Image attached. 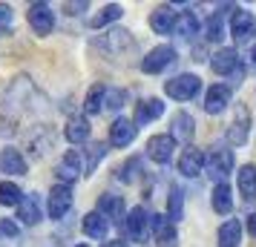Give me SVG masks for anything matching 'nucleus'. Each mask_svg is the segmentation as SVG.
I'll return each instance as SVG.
<instances>
[{"mask_svg": "<svg viewBox=\"0 0 256 247\" xmlns=\"http://www.w3.org/2000/svg\"><path fill=\"white\" fill-rule=\"evenodd\" d=\"M198 89H202V81L196 75H176L170 81H164V92L176 101H190Z\"/></svg>", "mask_w": 256, "mask_h": 247, "instance_id": "f257e3e1", "label": "nucleus"}, {"mask_svg": "<svg viewBox=\"0 0 256 247\" xmlns=\"http://www.w3.org/2000/svg\"><path fill=\"white\" fill-rule=\"evenodd\" d=\"M173 60H176V49L173 46H156V49H150V52L144 55L141 69L147 72V75H158V72H164Z\"/></svg>", "mask_w": 256, "mask_h": 247, "instance_id": "f03ea898", "label": "nucleus"}, {"mask_svg": "<svg viewBox=\"0 0 256 247\" xmlns=\"http://www.w3.org/2000/svg\"><path fill=\"white\" fill-rule=\"evenodd\" d=\"M26 17H29V26L35 29V35H40V37H46L52 32V26H55V14H52V9L46 3H32Z\"/></svg>", "mask_w": 256, "mask_h": 247, "instance_id": "7ed1b4c3", "label": "nucleus"}, {"mask_svg": "<svg viewBox=\"0 0 256 247\" xmlns=\"http://www.w3.org/2000/svg\"><path fill=\"white\" fill-rule=\"evenodd\" d=\"M70 207H72V190H70V184H55L52 193H49V216H52V219H64Z\"/></svg>", "mask_w": 256, "mask_h": 247, "instance_id": "20e7f679", "label": "nucleus"}, {"mask_svg": "<svg viewBox=\"0 0 256 247\" xmlns=\"http://www.w3.org/2000/svg\"><path fill=\"white\" fill-rule=\"evenodd\" d=\"M173 150H176V141L170 135H152L150 141H147V155L156 164H167L173 158Z\"/></svg>", "mask_w": 256, "mask_h": 247, "instance_id": "39448f33", "label": "nucleus"}, {"mask_svg": "<svg viewBox=\"0 0 256 247\" xmlns=\"http://www.w3.org/2000/svg\"><path fill=\"white\" fill-rule=\"evenodd\" d=\"M124 224H127L130 239L144 242V236H147V230H150V213L144 210V207H136V210H130V216L124 219Z\"/></svg>", "mask_w": 256, "mask_h": 247, "instance_id": "423d86ee", "label": "nucleus"}, {"mask_svg": "<svg viewBox=\"0 0 256 247\" xmlns=\"http://www.w3.org/2000/svg\"><path fill=\"white\" fill-rule=\"evenodd\" d=\"M132 141H136V124L127 121V118L112 121V127H110V144L112 147H130Z\"/></svg>", "mask_w": 256, "mask_h": 247, "instance_id": "0eeeda50", "label": "nucleus"}, {"mask_svg": "<svg viewBox=\"0 0 256 247\" xmlns=\"http://www.w3.org/2000/svg\"><path fill=\"white\" fill-rule=\"evenodd\" d=\"M256 29V20L250 12H244V9H236L233 12V20H230V35L236 37V40H248V37L254 35Z\"/></svg>", "mask_w": 256, "mask_h": 247, "instance_id": "6e6552de", "label": "nucleus"}, {"mask_svg": "<svg viewBox=\"0 0 256 247\" xmlns=\"http://www.w3.org/2000/svg\"><path fill=\"white\" fill-rule=\"evenodd\" d=\"M228 104H230V89L222 86V83L210 86L208 98H204V109H208L210 115H222V112L228 109Z\"/></svg>", "mask_w": 256, "mask_h": 247, "instance_id": "1a4fd4ad", "label": "nucleus"}, {"mask_svg": "<svg viewBox=\"0 0 256 247\" xmlns=\"http://www.w3.org/2000/svg\"><path fill=\"white\" fill-rule=\"evenodd\" d=\"M202 164H204V153L196 150V147H187L184 153H182V158H178V173L187 178H193L202 173Z\"/></svg>", "mask_w": 256, "mask_h": 247, "instance_id": "9d476101", "label": "nucleus"}, {"mask_svg": "<svg viewBox=\"0 0 256 247\" xmlns=\"http://www.w3.org/2000/svg\"><path fill=\"white\" fill-rule=\"evenodd\" d=\"M176 20H178V14L170 6H158L150 17V26H152V32H158V35H170V32H176Z\"/></svg>", "mask_w": 256, "mask_h": 247, "instance_id": "9b49d317", "label": "nucleus"}, {"mask_svg": "<svg viewBox=\"0 0 256 247\" xmlns=\"http://www.w3.org/2000/svg\"><path fill=\"white\" fill-rule=\"evenodd\" d=\"M0 170L9 173V176H26V158L14 147H6L0 153Z\"/></svg>", "mask_w": 256, "mask_h": 247, "instance_id": "f8f14e48", "label": "nucleus"}, {"mask_svg": "<svg viewBox=\"0 0 256 247\" xmlns=\"http://www.w3.org/2000/svg\"><path fill=\"white\" fill-rule=\"evenodd\" d=\"M95 213H101L104 219H112V222H124V199L121 196H101V201H98V210Z\"/></svg>", "mask_w": 256, "mask_h": 247, "instance_id": "ddd939ff", "label": "nucleus"}, {"mask_svg": "<svg viewBox=\"0 0 256 247\" xmlns=\"http://www.w3.org/2000/svg\"><path fill=\"white\" fill-rule=\"evenodd\" d=\"M18 219H20L24 224H38L40 222V199H38L35 193H29V196L20 199V204H18Z\"/></svg>", "mask_w": 256, "mask_h": 247, "instance_id": "4468645a", "label": "nucleus"}, {"mask_svg": "<svg viewBox=\"0 0 256 247\" xmlns=\"http://www.w3.org/2000/svg\"><path fill=\"white\" fill-rule=\"evenodd\" d=\"M239 66V55H236V49H219L213 60H210V69L216 72V75H228Z\"/></svg>", "mask_w": 256, "mask_h": 247, "instance_id": "2eb2a0df", "label": "nucleus"}, {"mask_svg": "<svg viewBox=\"0 0 256 247\" xmlns=\"http://www.w3.org/2000/svg\"><path fill=\"white\" fill-rule=\"evenodd\" d=\"M162 112H164L162 101H158V98H147V101H141V104L136 106V121H132V124H150V121H156Z\"/></svg>", "mask_w": 256, "mask_h": 247, "instance_id": "dca6fc26", "label": "nucleus"}, {"mask_svg": "<svg viewBox=\"0 0 256 247\" xmlns=\"http://www.w3.org/2000/svg\"><path fill=\"white\" fill-rule=\"evenodd\" d=\"M58 178L60 181H75V178L81 176V158H78V153L75 150H70V153L60 158V164H58Z\"/></svg>", "mask_w": 256, "mask_h": 247, "instance_id": "f3484780", "label": "nucleus"}, {"mask_svg": "<svg viewBox=\"0 0 256 247\" xmlns=\"http://www.w3.org/2000/svg\"><path fill=\"white\" fill-rule=\"evenodd\" d=\"M208 164H210V173L228 176V173H233V153L230 150H213L208 155Z\"/></svg>", "mask_w": 256, "mask_h": 247, "instance_id": "a211bd4d", "label": "nucleus"}, {"mask_svg": "<svg viewBox=\"0 0 256 247\" xmlns=\"http://www.w3.org/2000/svg\"><path fill=\"white\" fill-rule=\"evenodd\" d=\"M242 242V224L230 219V222H224L219 227V247H239Z\"/></svg>", "mask_w": 256, "mask_h": 247, "instance_id": "6ab92c4d", "label": "nucleus"}, {"mask_svg": "<svg viewBox=\"0 0 256 247\" xmlns=\"http://www.w3.org/2000/svg\"><path fill=\"white\" fill-rule=\"evenodd\" d=\"M106 230H110V224H106V219L101 216V213H86L84 216V233L90 236V239H104Z\"/></svg>", "mask_w": 256, "mask_h": 247, "instance_id": "aec40b11", "label": "nucleus"}, {"mask_svg": "<svg viewBox=\"0 0 256 247\" xmlns=\"http://www.w3.org/2000/svg\"><path fill=\"white\" fill-rule=\"evenodd\" d=\"M150 224H152V230H156L158 247H173L176 245V230H173V224H167V219L156 216V219H150Z\"/></svg>", "mask_w": 256, "mask_h": 247, "instance_id": "412c9836", "label": "nucleus"}, {"mask_svg": "<svg viewBox=\"0 0 256 247\" xmlns=\"http://www.w3.org/2000/svg\"><path fill=\"white\" fill-rule=\"evenodd\" d=\"M193 127H196L193 118L187 115V112H178L176 121H173V135H170V138H173V141H190V138H193Z\"/></svg>", "mask_w": 256, "mask_h": 247, "instance_id": "4be33fe9", "label": "nucleus"}, {"mask_svg": "<svg viewBox=\"0 0 256 247\" xmlns=\"http://www.w3.org/2000/svg\"><path fill=\"white\" fill-rule=\"evenodd\" d=\"M239 193H242L248 201L256 196V167L244 164L242 170H239Z\"/></svg>", "mask_w": 256, "mask_h": 247, "instance_id": "5701e85b", "label": "nucleus"}, {"mask_svg": "<svg viewBox=\"0 0 256 247\" xmlns=\"http://www.w3.org/2000/svg\"><path fill=\"white\" fill-rule=\"evenodd\" d=\"M66 138L72 144H84L90 138V121L86 118H70V124H66Z\"/></svg>", "mask_w": 256, "mask_h": 247, "instance_id": "b1692460", "label": "nucleus"}, {"mask_svg": "<svg viewBox=\"0 0 256 247\" xmlns=\"http://www.w3.org/2000/svg\"><path fill=\"white\" fill-rule=\"evenodd\" d=\"M248 138V109L239 106V121H233L230 130H228V141L230 144H244Z\"/></svg>", "mask_w": 256, "mask_h": 247, "instance_id": "393cba45", "label": "nucleus"}, {"mask_svg": "<svg viewBox=\"0 0 256 247\" xmlns=\"http://www.w3.org/2000/svg\"><path fill=\"white\" fill-rule=\"evenodd\" d=\"M104 95H106V86H104V83H92V86H90V92H86V104H84L90 115H98V112H101Z\"/></svg>", "mask_w": 256, "mask_h": 247, "instance_id": "a878e982", "label": "nucleus"}, {"mask_svg": "<svg viewBox=\"0 0 256 247\" xmlns=\"http://www.w3.org/2000/svg\"><path fill=\"white\" fill-rule=\"evenodd\" d=\"M121 12H124V9H121L118 3H110V6H104V9H101V12L95 14L92 20H90V26H92V29H101V26L118 20V17H121Z\"/></svg>", "mask_w": 256, "mask_h": 247, "instance_id": "bb28decb", "label": "nucleus"}, {"mask_svg": "<svg viewBox=\"0 0 256 247\" xmlns=\"http://www.w3.org/2000/svg\"><path fill=\"white\" fill-rule=\"evenodd\" d=\"M233 199H230V187L228 184H216L213 187V210L216 213H230Z\"/></svg>", "mask_w": 256, "mask_h": 247, "instance_id": "cd10ccee", "label": "nucleus"}, {"mask_svg": "<svg viewBox=\"0 0 256 247\" xmlns=\"http://www.w3.org/2000/svg\"><path fill=\"white\" fill-rule=\"evenodd\" d=\"M20 199H24V193H20L18 184H12V181L0 184V204L3 207H14V204H20Z\"/></svg>", "mask_w": 256, "mask_h": 247, "instance_id": "c85d7f7f", "label": "nucleus"}, {"mask_svg": "<svg viewBox=\"0 0 256 247\" xmlns=\"http://www.w3.org/2000/svg\"><path fill=\"white\" fill-rule=\"evenodd\" d=\"M176 32H178V35L182 37H193L198 32V20H196V14H182V17H178V20H176Z\"/></svg>", "mask_w": 256, "mask_h": 247, "instance_id": "c756f323", "label": "nucleus"}, {"mask_svg": "<svg viewBox=\"0 0 256 247\" xmlns=\"http://www.w3.org/2000/svg\"><path fill=\"white\" fill-rule=\"evenodd\" d=\"M182 207H184V193L178 187H170V210H167V216L170 219H182Z\"/></svg>", "mask_w": 256, "mask_h": 247, "instance_id": "7c9ffc66", "label": "nucleus"}, {"mask_svg": "<svg viewBox=\"0 0 256 247\" xmlns=\"http://www.w3.org/2000/svg\"><path fill=\"white\" fill-rule=\"evenodd\" d=\"M86 150H90V161H86V170H95V164H98V161L104 158L106 147H104V144H101V141H98V144H90Z\"/></svg>", "mask_w": 256, "mask_h": 247, "instance_id": "2f4dec72", "label": "nucleus"}, {"mask_svg": "<svg viewBox=\"0 0 256 247\" xmlns=\"http://www.w3.org/2000/svg\"><path fill=\"white\" fill-rule=\"evenodd\" d=\"M138 167H141L138 158H130V161H127L124 167H118V173H116V176L121 178V181H132V178H136V173H132V170H138Z\"/></svg>", "mask_w": 256, "mask_h": 247, "instance_id": "473e14b6", "label": "nucleus"}, {"mask_svg": "<svg viewBox=\"0 0 256 247\" xmlns=\"http://www.w3.org/2000/svg\"><path fill=\"white\" fill-rule=\"evenodd\" d=\"M222 17H210L208 20V40H222Z\"/></svg>", "mask_w": 256, "mask_h": 247, "instance_id": "72a5a7b5", "label": "nucleus"}, {"mask_svg": "<svg viewBox=\"0 0 256 247\" xmlns=\"http://www.w3.org/2000/svg\"><path fill=\"white\" fill-rule=\"evenodd\" d=\"M9 26H12V9L0 3V37L9 32Z\"/></svg>", "mask_w": 256, "mask_h": 247, "instance_id": "f704fd0d", "label": "nucleus"}, {"mask_svg": "<svg viewBox=\"0 0 256 247\" xmlns=\"http://www.w3.org/2000/svg\"><path fill=\"white\" fill-rule=\"evenodd\" d=\"M0 233H6V236H14V233H18V227H14L12 222H0Z\"/></svg>", "mask_w": 256, "mask_h": 247, "instance_id": "c9c22d12", "label": "nucleus"}, {"mask_svg": "<svg viewBox=\"0 0 256 247\" xmlns=\"http://www.w3.org/2000/svg\"><path fill=\"white\" fill-rule=\"evenodd\" d=\"M248 233L256 236V216H250V219H248Z\"/></svg>", "mask_w": 256, "mask_h": 247, "instance_id": "e433bc0d", "label": "nucleus"}, {"mask_svg": "<svg viewBox=\"0 0 256 247\" xmlns=\"http://www.w3.org/2000/svg\"><path fill=\"white\" fill-rule=\"evenodd\" d=\"M104 247H127V245H124V242H106Z\"/></svg>", "mask_w": 256, "mask_h": 247, "instance_id": "4c0bfd02", "label": "nucleus"}, {"mask_svg": "<svg viewBox=\"0 0 256 247\" xmlns=\"http://www.w3.org/2000/svg\"><path fill=\"white\" fill-rule=\"evenodd\" d=\"M250 58H254V63H256V46H254V52H250Z\"/></svg>", "mask_w": 256, "mask_h": 247, "instance_id": "58836bf2", "label": "nucleus"}, {"mask_svg": "<svg viewBox=\"0 0 256 247\" xmlns=\"http://www.w3.org/2000/svg\"><path fill=\"white\" fill-rule=\"evenodd\" d=\"M78 247H86V245H78Z\"/></svg>", "mask_w": 256, "mask_h": 247, "instance_id": "ea45409f", "label": "nucleus"}]
</instances>
